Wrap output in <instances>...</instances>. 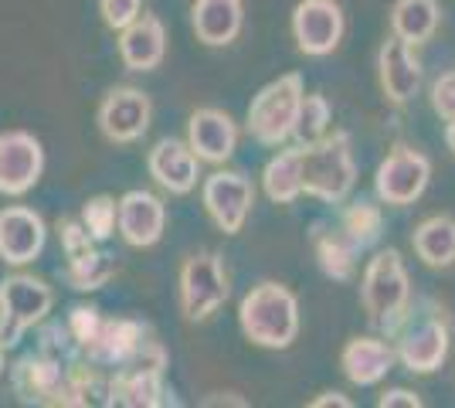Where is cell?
I'll use <instances>...</instances> for the list:
<instances>
[{"instance_id":"obj_5","label":"cell","mask_w":455,"mask_h":408,"mask_svg":"<svg viewBox=\"0 0 455 408\" xmlns=\"http://www.w3.org/2000/svg\"><path fill=\"white\" fill-rule=\"evenodd\" d=\"M52 290L35 276H11L0 283V348L18 344L20 333L35 327L52 310Z\"/></svg>"},{"instance_id":"obj_9","label":"cell","mask_w":455,"mask_h":408,"mask_svg":"<svg viewBox=\"0 0 455 408\" xmlns=\"http://www.w3.org/2000/svg\"><path fill=\"white\" fill-rule=\"evenodd\" d=\"M251 204H255V188L248 177L221 171V174H211L204 180V208L221 232H242Z\"/></svg>"},{"instance_id":"obj_32","label":"cell","mask_w":455,"mask_h":408,"mask_svg":"<svg viewBox=\"0 0 455 408\" xmlns=\"http://www.w3.org/2000/svg\"><path fill=\"white\" fill-rule=\"evenodd\" d=\"M0 371H4V348H0Z\"/></svg>"},{"instance_id":"obj_28","label":"cell","mask_w":455,"mask_h":408,"mask_svg":"<svg viewBox=\"0 0 455 408\" xmlns=\"http://www.w3.org/2000/svg\"><path fill=\"white\" fill-rule=\"evenodd\" d=\"M432 106L442 119H455V72H445L432 85Z\"/></svg>"},{"instance_id":"obj_12","label":"cell","mask_w":455,"mask_h":408,"mask_svg":"<svg viewBox=\"0 0 455 408\" xmlns=\"http://www.w3.org/2000/svg\"><path fill=\"white\" fill-rule=\"evenodd\" d=\"M398 354L408 371L428 374V371H435L438 364L445 361V354H449V331L438 324L435 316H418V320H411V324L401 331Z\"/></svg>"},{"instance_id":"obj_1","label":"cell","mask_w":455,"mask_h":408,"mask_svg":"<svg viewBox=\"0 0 455 408\" xmlns=\"http://www.w3.org/2000/svg\"><path fill=\"white\" fill-rule=\"evenodd\" d=\"M296 164H299V184L306 195L337 204L350 195L357 180V164L350 154L347 133H326L313 143L296 147Z\"/></svg>"},{"instance_id":"obj_6","label":"cell","mask_w":455,"mask_h":408,"mask_svg":"<svg viewBox=\"0 0 455 408\" xmlns=\"http://www.w3.org/2000/svg\"><path fill=\"white\" fill-rule=\"evenodd\" d=\"M228 300V276L214 252L190 255L180 269V307L188 320H208Z\"/></svg>"},{"instance_id":"obj_4","label":"cell","mask_w":455,"mask_h":408,"mask_svg":"<svg viewBox=\"0 0 455 408\" xmlns=\"http://www.w3.org/2000/svg\"><path fill=\"white\" fill-rule=\"evenodd\" d=\"M303 96V78L296 76V72L275 78L248 106V133L255 136L259 143H266V147L285 143L292 136V130H296V116H299Z\"/></svg>"},{"instance_id":"obj_13","label":"cell","mask_w":455,"mask_h":408,"mask_svg":"<svg viewBox=\"0 0 455 408\" xmlns=\"http://www.w3.org/2000/svg\"><path fill=\"white\" fill-rule=\"evenodd\" d=\"M116 221H119V232H123V238L130 245L147 249V245H153L164 235L167 212H164L160 197L147 195V191H130L116 204Z\"/></svg>"},{"instance_id":"obj_26","label":"cell","mask_w":455,"mask_h":408,"mask_svg":"<svg viewBox=\"0 0 455 408\" xmlns=\"http://www.w3.org/2000/svg\"><path fill=\"white\" fill-rule=\"evenodd\" d=\"M82 225L92 238H109L116 228V204L109 197H95L82 212Z\"/></svg>"},{"instance_id":"obj_3","label":"cell","mask_w":455,"mask_h":408,"mask_svg":"<svg viewBox=\"0 0 455 408\" xmlns=\"http://www.w3.org/2000/svg\"><path fill=\"white\" fill-rule=\"evenodd\" d=\"M361 296L371 324H378L384 331H398L411 303V283L395 249H384L371 259V266L363 272Z\"/></svg>"},{"instance_id":"obj_31","label":"cell","mask_w":455,"mask_h":408,"mask_svg":"<svg viewBox=\"0 0 455 408\" xmlns=\"http://www.w3.org/2000/svg\"><path fill=\"white\" fill-rule=\"evenodd\" d=\"M445 143H449V150L455 154V119H449V130H445Z\"/></svg>"},{"instance_id":"obj_25","label":"cell","mask_w":455,"mask_h":408,"mask_svg":"<svg viewBox=\"0 0 455 408\" xmlns=\"http://www.w3.org/2000/svg\"><path fill=\"white\" fill-rule=\"evenodd\" d=\"M330 119H333V109L323 96H303V106H299V116H296V130L292 133L299 136L303 143H313L326 136L330 130Z\"/></svg>"},{"instance_id":"obj_20","label":"cell","mask_w":455,"mask_h":408,"mask_svg":"<svg viewBox=\"0 0 455 408\" xmlns=\"http://www.w3.org/2000/svg\"><path fill=\"white\" fill-rule=\"evenodd\" d=\"M343 371L354 385H378L395 364V350L378 337H354L343 348Z\"/></svg>"},{"instance_id":"obj_17","label":"cell","mask_w":455,"mask_h":408,"mask_svg":"<svg viewBox=\"0 0 455 408\" xmlns=\"http://www.w3.org/2000/svg\"><path fill=\"white\" fill-rule=\"evenodd\" d=\"M150 174L171 195H188L197 184V156L180 140H160L150 150Z\"/></svg>"},{"instance_id":"obj_11","label":"cell","mask_w":455,"mask_h":408,"mask_svg":"<svg viewBox=\"0 0 455 408\" xmlns=\"http://www.w3.org/2000/svg\"><path fill=\"white\" fill-rule=\"evenodd\" d=\"M99 126L113 143H133L150 126V99L140 89H113L99 109Z\"/></svg>"},{"instance_id":"obj_8","label":"cell","mask_w":455,"mask_h":408,"mask_svg":"<svg viewBox=\"0 0 455 408\" xmlns=\"http://www.w3.org/2000/svg\"><path fill=\"white\" fill-rule=\"evenodd\" d=\"M292 35L306 55H330L343 38V11L337 0H303L292 14Z\"/></svg>"},{"instance_id":"obj_7","label":"cell","mask_w":455,"mask_h":408,"mask_svg":"<svg viewBox=\"0 0 455 408\" xmlns=\"http://www.w3.org/2000/svg\"><path fill=\"white\" fill-rule=\"evenodd\" d=\"M428 177H432V164L428 156H421L418 150L401 147L391 156H384V164L378 167V197L384 204H415L421 191L428 188Z\"/></svg>"},{"instance_id":"obj_18","label":"cell","mask_w":455,"mask_h":408,"mask_svg":"<svg viewBox=\"0 0 455 408\" xmlns=\"http://www.w3.org/2000/svg\"><path fill=\"white\" fill-rule=\"evenodd\" d=\"M164 52H167V31L156 18H136L133 24L123 28L119 55L126 61V68L150 72L164 61Z\"/></svg>"},{"instance_id":"obj_16","label":"cell","mask_w":455,"mask_h":408,"mask_svg":"<svg viewBox=\"0 0 455 408\" xmlns=\"http://www.w3.org/2000/svg\"><path fill=\"white\" fill-rule=\"evenodd\" d=\"M235 143H238V130L228 113L221 109H197L188 123V147L194 150L197 160H208V164H221L235 154Z\"/></svg>"},{"instance_id":"obj_10","label":"cell","mask_w":455,"mask_h":408,"mask_svg":"<svg viewBox=\"0 0 455 408\" xmlns=\"http://www.w3.org/2000/svg\"><path fill=\"white\" fill-rule=\"evenodd\" d=\"M44 154L31 133H0V195H24L35 188Z\"/></svg>"},{"instance_id":"obj_19","label":"cell","mask_w":455,"mask_h":408,"mask_svg":"<svg viewBox=\"0 0 455 408\" xmlns=\"http://www.w3.org/2000/svg\"><path fill=\"white\" fill-rule=\"evenodd\" d=\"M242 31V0H197L194 4V35L221 48L231 44Z\"/></svg>"},{"instance_id":"obj_21","label":"cell","mask_w":455,"mask_h":408,"mask_svg":"<svg viewBox=\"0 0 455 408\" xmlns=\"http://www.w3.org/2000/svg\"><path fill=\"white\" fill-rule=\"evenodd\" d=\"M415 252L432 269H449L455 262V221L449 214H435L421 221L415 232Z\"/></svg>"},{"instance_id":"obj_22","label":"cell","mask_w":455,"mask_h":408,"mask_svg":"<svg viewBox=\"0 0 455 408\" xmlns=\"http://www.w3.org/2000/svg\"><path fill=\"white\" fill-rule=\"evenodd\" d=\"M391 24H395V35L415 48L435 35L438 4L435 0H398L391 11Z\"/></svg>"},{"instance_id":"obj_15","label":"cell","mask_w":455,"mask_h":408,"mask_svg":"<svg viewBox=\"0 0 455 408\" xmlns=\"http://www.w3.org/2000/svg\"><path fill=\"white\" fill-rule=\"evenodd\" d=\"M44 249V221L28 208H4L0 212V259L11 266L35 262Z\"/></svg>"},{"instance_id":"obj_14","label":"cell","mask_w":455,"mask_h":408,"mask_svg":"<svg viewBox=\"0 0 455 408\" xmlns=\"http://www.w3.org/2000/svg\"><path fill=\"white\" fill-rule=\"evenodd\" d=\"M378 72H380L384 96L391 99V102H398V106L415 96L418 85H421V61L415 59L411 44L401 41L398 35H391V38L384 41L378 59Z\"/></svg>"},{"instance_id":"obj_2","label":"cell","mask_w":455,"mask_h":408,"mask_svg":"<svg viewBox=\"0 0 455 408\" xmlns=\"http://www.w3.org/2000/svg\"><path fill=\"white\" fill-rule=\"evenodd\" d=\"M242 331L251 344L268 350H283L299 333V303L279 283H262L242 300Z\"/></svg>"},{"instance_id":"obj_30","label":"cell","mask_w":455,"mask_h":408,"mask_svg":"<svg viewBox=\"0 0 455 408\" xmlns=\"http://www.w3.org/2000/svg\"><path fill=\"white\" fill-rule=\"evenodd\" d=\"M323 405H337V408H350V398H343L340 391H326L323 398L313 402V408H323Z\"/></svg>"},{"instance_id":"obj_24","label":"cell","mask_w":455,"mask_h":408,"mask_svg":"<svg viewBox=\"0 0 455 408\" xmlns=\"http://www.w3.org/2000/svg\"><path fill=\"white\" fill-rule=\"evenodd\" d=\"M113 255H102V252H89L82 259H72L68 262V279L76 290H99L109 276H113Z\"/></svg>"},{"instance_id":"obj_29","label":"cell","mask_w":455,"mask_h":408,"mask_svg":"<svg viewBox=\"0 0 455 408\" xmlns=\"http://www.w3.org/2000/svg\"><path fill=\"white\" fill-rule=\"evenodd\" d=\"M378 405L380 408H421V398H418L415 391H408V388H391V391H384L378 398Z\"/></svg>"},{"instance_id":"obj_27","label":"cell","mask_w":455,"mask_h":408,"mask_svg":"<svg viewBox=\"0 0 455 408\" xmlns=\"http://www.w3.org/2000/svg\"><path fill=\"white\" fill-rule=\"evenodd\" d=\"M99 4H102L106 24L116 28V31H123L126 24H133V20L140 18V4H143V0H99Z\"/></svg>"},{"instance_id":"obj_23","label":"cell","mask_w":455,"mask_h":408,"mask_svg":"<svg viewBox=\"0 0 455 408\" xmlns=\"http://www.w3.org/2000/svg\"><path fill=\"white\" fill-rule=\"evenodd\" d=\"M266 195L279 204H289L303 195V184H299V164H296V150H285V154L272 156L266 167Z\"/></svg>"}]
</instances>
